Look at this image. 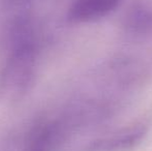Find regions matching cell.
<instances>
[{
	"label": "cell",
	"instance_id": "6da1fadb",
	"mask_svg": "<svg viewBox=\"0 0 152 151\" xmlns=\"http://www.w3.org/2000/svg\"><path fill=\"white\" fill-rule=\"evenodd\" d=\"M148 131L144 123L123 127L91 144V151H128L136 148Z\"/></svg>",
	"mask_w": 152,
	"mask_h": 151
},
{
	"label": "cell",
	"instance_id": "7a4b0ae2",
	"mask_svg": "<svg viewBox=\"0 0 152 151\" xmlns=\"http://www.w3.org/2000/svg\"><path fill=\"white\" fill-rule=\"evenodd\" d=\"M121 0H75L68 18L72 22L84 23L99 20L114 12Z\"/></svg>",
	"mask_w": 152,
	"mask_h": 151
},
{
	"label": "cell",
	"instance_id": "3957f363",
	"mask_svg": "<svg viewBox=\"0 0 152 151\" xmlns=\"http://www.w3.org/2000/svg\"><path fill=\"white\" fill-rule=\"evenodd\" d=\"M129 20L130 26L139 30H144L145 28H149L150 26L152 27V14L144 8L134 10L130 15Z\"/></svg>",
	"mask_w": 152,
	"mask_h": 151
}]
</instances>
